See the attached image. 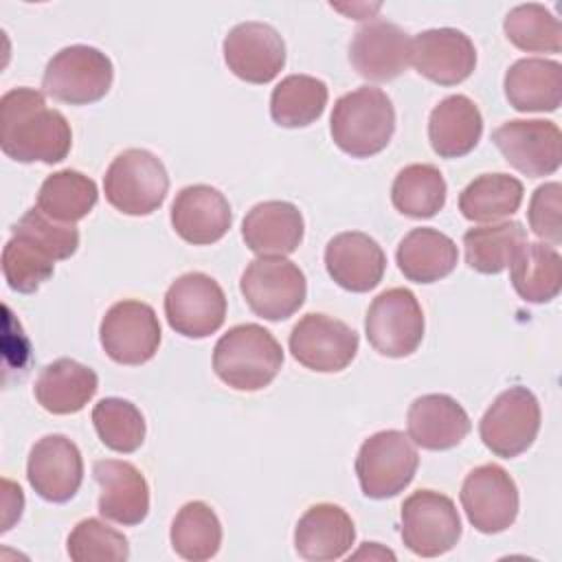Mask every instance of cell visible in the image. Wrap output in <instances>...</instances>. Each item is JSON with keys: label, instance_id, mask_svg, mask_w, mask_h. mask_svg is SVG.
<instances>
[{"label": "cell", "instance_id": "obj_1", "mask_svg": "<svg viewBox=\"0 0 562 562\" xmlns=\"http://www.w3.org/2000/svg\"><path fill=\"white\" fill-rule=\"evenodd\" d=\"M72 145L66 116L46 105L44 92L13 88L0 99V147L18 162H61Z\"/></svg>", "mask_w": 562, "mask_h": 562}, {"label": "cell", "instance_id": "obj_2", "mask_svg": "<svg viewBox=\"0 0 562 562\" xmlns=\"http://www.w3.org/2000/svg\"><path fill=\"white\" fill-rule=\"evenodd\" d=\"M329 132L336 147L351 158L375 156L393 138L395 108L384 90L356 88L334 103Z\"/></svg>", "mask_w": 562, "mask_h": 562}, {"label": "cell", "instance_id": "obj_3", "mask_svg": "<svg viewBox=\"0 0 562 562\" xmlns=\"http://www.w3.org/2000/svg\"><path fill=\"white\" fill-rule=\"evenodd\" d=\"M283 364L279 340L257 323L231 327L215 342L213 371L235 391H261Z\"/></svg>", "mask_w": 562, "mask_h": 562}, {"label": "cell", "instance_id": "obj_4", "mask_svg": "<svg viewBox=\"0 0 562 562\" xmlns=\"http://www.w3.org/2000/svg\"><path fill=\"white\" fill-rule=\"evenodd\" d=\"M105 200L125 215H149L162 206L169 176L158 156L147 149H125L103 176Z\"/></svg>", "mask_w": 562, "mask_h": 562}, {"label": "cell", "instance_id": "obj_5", "mask_svg": "<svg viewBox=\"0 0 562 562\" xmlns=\"http://www.w3.org/2000/svg\"><path fill=\"white\" fill-rule=\"evenodd\" d=\"M419 465L417 450L402 430H380L362 441L356 474L364 496L393 498L411 485Z\"/></svg>", "mask_w": 562, "mask_h": 562}, {"label": "cell", "instance_id": "obj_6", "mask_svg": "<svg viewBox=\"0 0 562 562\" xmlns=\"http://www.w3.org/2000/svg\"><path fill=\"white\" fill-rule=\"evenodd\" d=\"M114 68L105 53L94 46L72 44L61 48L46 64L44 94L70 105H88L103 99L112 86Z\"/></svg>", "mask_w": 562, "mask_h": 562}, {"label": "cell", "instance_id": "obj_7", "mask_svg": "<svg viewBox=\"0 0 562 562\" xmlns=\"http://www.w3.org/2000/svg\"><path fill=\"white\" fill-rule=\"evenodd\" d=\"M241 296L252 314L266 321H285L305 303L303 270L285 257H257L239 279Z\"/></svg>", "mask_w": 562, "mask_h": 562}, {"label": "cell", "instance_id": "obj_8", "mask_svg": "<svg viewBox=\"0 0 562 562\" xmlns=\"http://www.w3.org/2000/svg\"><path fill=\"white\" fill-rule=\"evenodd\" d=\"M364 331L369 345L389 358H406L422 345L424 312L408 288L380 292L367 310Z\"/></svg>", "mask_w": 562, "mask_h": 562}, {"label": "cell", "instance_id": "obj_9", "mask_svg": "<svg viewBox=\"0 0 562 562\" xmlns=\"http://www.w3.org/2000/svg\"><path fill=\"white\" fill-rule=\"evenodd\" d=\"M402 542L422 558H437L454 549L461 538V518L450 496L417 490L402 503Z\"/></svg>", "mask_w": 562, "mask_h": 562}, {"label": "cell", "instance_id": "obj_10", "mask_svg": "<svg viewBox=\"0 0 562 562\" xmlns=\"http://www.w3.org/2000/svg\"><path fill=\"white\" fill-rule=\"evenodd\" d=\"M540 430V404L527 386L503 391L479 422V435L496 457L514 459L536 441Z\"/></svg>", "mask_w": 562, "mask_h": 562}, {"label": "cell", "instance_id": "obj_11", "mask_svg": "<svg viewBox=\"0 0 562 562\" xmlns=\"http://www.w3.org/2000/svg\"><path fill=\"white\" fill-rule=\"evenodd\" d=\"M165 316L176 334L184 338H206L224 325V290L204 272H187L169 285L165 294Z\"/></svg>", "mask_w": 562, "mask_h": 562}, {"label": "cell", "instance_id": "obj_12", "mask_svg": "<svg viewBox=\"0 0 562 562\" xmlns=\"http://www.w3.org/2000/svg\"><path fill=\"white\" fill-rule=\"evenodd\" d=\"M99 338L110 360L136 367L156 356L160 345V323L151 305L136 299H123L101 318Z\"/></svg>", "mask_w": 562, "mask_h": 562}, {"label": "cell", "instance_id": "obj_13", "mask_svg": "<svg viewBox=\"0 0 562 562\" xmlns=\"http://www.w3.org/2000/svg\"><path fill=\"white\" fill-rule=\"evenodd\" d=\"M358 334L342 321L310 312L290 331L288 345L299 364L318 373H336L358 353Z\"/></svg>", "mask_w": 562, "mask_h": 562}, {"label": "cell", "instance_id": "obj_14", "mask_svg": "<svg viewBox=\"0 0 562 562\" xmlns=\"http://www.w3.org/2000/svg\"><path fill=\"white\" fill-rule=\"evenodd\" d=\"M459 498L470 525L481 533H501L518 516V487L496 463L474 468L465 476Z\"/></svg>", "mask_w": 562, "mask_h": 562}, {"label": "cell", "instance_id": "obj_15", "mask_svg": "<svg viewBox=\"0 0 562 562\" xmlns=\"http://www.w3.org/2000/svg\"><path fill=\"white\" fill-rule=\"evenodd\" d=\"M492 140L505 160L529 178L558 171L562 160V134L553 121L516 119L492 132Z\"/></svg>", "mask_w": 562, "mask_h": 562}, {"label": "cell", "instance_id": "obj_16", "mask_svg": "<svg viewBox=\"0 0 562 562\" xmlns=\"http://www.w3.org/2000/svg\"><path fill=\"white\" fill-rule=\"evenodd\" d=\"M222 50L228 70L248 83H268L285 66L283 37L266 22L233 26L224 37Z\"/></svg>", "mask_w": 562, "mask_h": 562}, {"label": "cell", "instance_id": "obj_17", "mask_svg": "<svg viewBox=\"0 0 562 562\" xmlns=\"http://www.w3.org/2000/svg\"><path fill=\"white\" fill-rule=\"evenodd\" d=\"M26 479L37 496L48 503L70 501L83 481V459L66 435H46L29 452Z\"/></svg>", "mask_w": 562, "mask_h": 562}, {"label": "cell", "instance_id": "obj_18", "mask_svg": "<svg viewBox=\"0 0 562 562\" xmlns=\"http://www.w3.org/2000/svg\"><path fill=\"white\" fill-rule=\"evenodd\" d=\"M411 64L439 86H457L474 72L476 48L459 29H428L411 40Z\"/></svg>", "mask_w": 562, "mask_h": 562}, {"label": "cell", "instance_id": "obj_19", "mask_svg": "<svg viewBox=\"0 0 562 562\" xmlns=\"http://www.w3.org/2000/svg\"><path fill=\"white\" fill-rule=\"evenodd\" d=\"M349 61L362 79L391 81L411 64V37L393 22L373 20L356 31Z\"/></svg>", "mask_w": 562, "mask_h": 562}, {"label": "cell", "instance_id": "obj_20", "mask_svg": "<svg viewBox=\"0 0 562 562\" xmlns=\"http://www.w3.org/2000/svg\"><path fill=\"white\" fill-rule=\"evenodd\" d=\"M231 224V204L215 187L189 184L178 191L171 204V226L187 244H215L228 233Z\"/></svg>", "mask_w": 562, "mask_h": 562}, {"label": "cell", "instance_id": "obj_21", "mask_svg": "<svg viewBox=\"0 0 562 562\" xmlns=\"http://www.w3.org/2000/svg\"><path fill=\"white\" fill-rule=\"evenodd\" d=\"M92 476L101 487L99 514L112 522L132 527L149 514V485L143 472L119 459H103L92 465Z\"/></svg>", "mask_w": 562, "mask_h": 562}, {"label": "cell", "instance_id": "obj_22", "mask_svg": "<svg viewBox=\"0 0 562 562\" xmlns=\"http://www.w3.org/2000/svg\"><path fill=\"white\" fill-rule=\"evenodd\" d=\"M325 268L329 277L349 292L373 290L386 270L382 246L360 231L338 233L325 248Z\"/></svg>", "mask_w": 562, "mask_h": 562}, {"label": "cell", "instance_id": "obj_23", "mask_svg": "<svg viewBox=\"0 0 562 562\" xmlns=\"http://www.w3.org/2000/svg\"><path fill=\"white\" fill-rule=\"evenodd\" d=\"M408 439L424 450H450L459 446L472 424L465 408L446 393L417 397L406 413Z\"/></svg>", "mask_w": 562, "mask_h": 562}, {"label": "cell", "instance_id": "obj_24", "mask_svg": "<svg viewBox=\"0 0 562 562\" xmlns=\"http://www.w3.org/2000/svg\"><path fill=\"white\" fill-rule=\"evenodd\" d=\"M303 215L292 202L268 200L255 204L244 222L241 237L259 257H285L303 241Z\"/></svg>", "mask_w": 562, "mask_h": 562}, {"label": "cell", "instance_id": "obj_25", "mask_svg": "<svg viewBox=\"0 0 562 562\" xmlns=\"http://www.w3.org/2000/svg\"><path fill=\"white\" fill-rule=\"evenodd\" d=\"M356 540L351 516L334 503L312 505L296 522L294 549L310 562H331L342 558Z\"/></svg>", "mask_w": 562, "mask_h": 562}, {"label": "cell", "instance_id": "obj_26", "mask_svg": "<svg viewBox=\"0 0 562 562\" xmlns=\"http://www.w3.org/2000/svg\"><path fill=\"white\" fill-rule=\"evenodd\" d=\"M503 88L518 112H555L562 101V66L555 59H518L505 72Z\"/></svg>", "mask_w": 562, "mask_h": 562}, {"label": "cell", "instance_id": "obj_27", "mask_svg": "<svg viewBox=\"0 0 562 562\" xmlns=\"http://www.w3.org/2000/svg\"><path fill=\"white\" fill-rule=\"evenodd\" d=\"M97 389L99 378L90 367L72 358H57L40 371L33 393L44 411L72 415L94 397Z\"/></svg>", "mask_w": 562, "mask_h": 562}, {"label": "cell", "instance_id": "obj_28", "mask_svg": "<svg viewBox=\"0 0 562 562\" xmlns=\"http://www.w3.org/2000/svg\"><path fill=\"white\" fill-rule=\"evenodd\" d=\"M483 134V116L465 94L441 99L428 119V140L437 156L461 158L470 154Z\"/></svg>", "mask_w": 562, "mask_h": 562}, {"label": "cell", "instance_id": "obj_29", "mask_svg": "<svg viewBox=\"0 0 562 562\" xmlns=\"http://www.w3.org/2000/svg\"><path fill=\"white\" fill-rule=\"evenodd\" d=\"M395 259L408 281L435 283L454 270L459 250L446 233L422 226L404 235Z\"/></svg>", "mask_w": 562, "mask_h": 562}, {"label": "cell", "instance_id": "obj_30", "mask_svg": "<svg viewBox=\"0 0 562 562\" xmlns=\"http://www.w3.org/2000/svg\"><path fill=\"white\" fill-rule=\"evenodd\" d=\"M509 279L527 303L553 301L562 285L560 252L542 241H525L509 263Z\"/></svg>", "mask_w": 562, "mask_h": 562}, {"label": "cell", "instance_id": "obj_31", "mask_svg": "<svg viewBox=\"0 0 562 562\" xmlns=\"http://www.w3.org/2000/svg\"><path fill=\"white\" fill-rule=\"evenodd\" d=\"M525 241L527 233L522 224L514 220L468 228L463 233L465 263L481 274H498L512 263Z\"/></svg>", "mask_w": 562, "mask_h": 562}, {"label": "cell", "instance_id": "obj_32", "mask_svg": "<svg viewBox=\"0 0 562 562\" xmlns=\"http://www.w3.org/2000/svg\"><path fill=\"white\" fill-rule=\"evenodd\" d=\"M97 200L99 191L94 180L77 169L50 173L37 191V209L64 224L83 220L94 209Z\"/></svg>", "mask_w": 562, "mask_h": 562}, {"label": "cell", "instance_id": "obj_33", "mask_svg": "<svg viewBox=\"0 0 562 562\" xmlns=\"http://www.w3.org/2000/svg\"><path fill=\"white\" fill-rule=\"evenodd\" d=\"M522 182L509 173H483L459 195V211L470 222H496L514 215L522 202Z\"/></svg>", "mask_w": 562, "mask_h": 562}, {"label": "cell", "instance_id": "obj_34", "mask_svg": "<svg viewBox=\"0 0 562 562\" xmlns=\"http://www.w3.org/2000/svg\"><path fill=\"white\" fill-rule=\"evenodd\" d=\"M446 191V180L435 165L415 162L397 171L391 187V202L402 215L426 220L443 209Z\"/></svg>", "mask_w": 562, "mask_h": 562}, {"label": "cell", "instance_id": "obj_35", "mask_svg": "<svg viewBox=\"0 0 562 562\" xmlns=\"http://www.w3.org/2000/svg\"><path fill=\"white\" fill-rule=\"evenodd\" d=\"M327 94L325 81L312 75H288L270 94L272 121L281 127H305L323 114Z\"/></svg>", "mask_w": 562, "mask_h": 562}, {"label": "cell", "instance_id": "obj_36", "mask_svg": "<svg viewBox=\"0 0 562 562\" xmlns=\"http://www.w3.org/2000/svg\"><path fill=\"white\" fill-rule=\"evenodd\" d=\"M169 540L173 551L184 560H211L222 544V522L206 503L191 501L178 509Z\"/></svg>", "mask_w": 562, "mask_h": 562}, {"label": "cell", "instance_id": "obj_37", "mask_svg": "<svg viewBox=\"0 0 562 562\" xmlns=\"http://www.w3.org/2000/svg\"><path fill=\"white\" fill-rule=\"evenodd\" d=\"M92 424L101 443L114 452L130 454L145 441V417L123 397H103L92 408Z\"/></svg>", "mask_w": 562, "mask_h": 562}, {"label": "cell", "instance_id": "obj_38", "mask_svg": "<svg viewBox=\"0 0 562 562\" xmlns=\"http://www.w3.org/2000/svg\"><path fill=\"white\" fill-rule=\"evenodd\" d=\"M507 40L527 53H560L562 29L558 18L538 2L514 7L503 22Z\"/></svg>", "mask_w": 562, "mask_h": 562}, {"label": "cell", "instance_id": "obj_39", "mask_svg": "<svg viewBox=\"0 0 562 562\" xmlns=\"http://www.w3.org/2000/svg\"><path fill=\"white\" fill-rule=\"evenodd\" d=\"M55 272V259L29 235L11 233L2 248V274L11 290L20 294L35 292Z\"/></svg>", "mask_w": 562, "mask_h": 562}, {"label": "cell", "instance_id": "obj_40", "mask_svg": "<svg viewBox=\"0 0 562 562\" xmlns=\"http://www.w3.org/2000/svg\"><path fill=\"white\" fill-rule=\"evenodd\" d=\"M66 549L75 562H123L130 558L127 538L99 518L77 522Z\"/></svg>", "mask_w": 562, "mask_h": 562}, {"label": "cell", "instance_id": "obj_41", "mask_svg": "<svg viewBox=\"0 0 562 562\" xmlns=\"http://www.w3.org/2000/svg\"><path fill=\"white\" fill-rule=\"evenodd\" d=\"M11 233H22L35 239L55 261L68 259L75 255L79 246V231L75 224H64L46 213H42L37 206L29 209L11 228Z\"/></svg>", "mask_w": 562, "mask_h": 562}, {"label": "cell", "instance_id": "obj_42", "mask_svg": "<svg viewBox=\"0 0 562 562\" xmlns=\"http://www.w3.org/2000/svg\"><path fill=\"white\" fill-rule=\"evenodd\" d=\"M560 182L540 184L529 200V228L544 241H562V222H560Z\"/></svg>", "mask_w": 562, "mask_h": 562}]
</instances>
